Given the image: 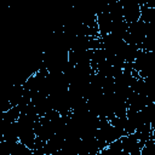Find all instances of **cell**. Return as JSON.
<instances>
[{
  "label": "cell",
  "instance_id": "cell-1",
  "mask_svg": "<svg viewBox=\"0 0 155 155\" xmlns=\"http://www.w3.org/2000/svg\"><path fill=\"white\" fill-rule=\"evenodd\" d=\"M124 21L128 24L140 19V4L138 2H121Z\"/></svg>",
  "mask_w": 155,
  "mask_h": 155
},
{
  "label": "cell",
  "instance_id": "cell-2",
  "mask_svg": "<svg viewBox=\"0 0 155 155\" xmlns=\"http://www.w3.org/2000/svg\"><path fill=\"white\" fill-rule=\"evenodd\" d=\"M140 155H155V139H149L142 147Z\"/></svg>",
  "mask_w": 155,
  "mask_h": 155
},
{
  "label": "cell",
  "instance_id": "cell-3",
  "mask_svg": "<svg viewBox=\"0 0 155 155\" xmlns=\"http://www.w3.org/2000/svg\"><path fill=\"white\" fill-rule=\"evenodd\" d=\"M151 139H155V128L153 130V136H151Z\"/></svg>",
  "mask_w": 155,
  "mask_h": 155
}]
</instances>
